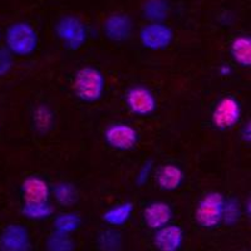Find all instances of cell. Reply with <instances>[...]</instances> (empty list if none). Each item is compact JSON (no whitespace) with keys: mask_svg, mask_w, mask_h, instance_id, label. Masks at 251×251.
<instances>
[{"mask_svg":"<svg viewBox=\"0 0 251 251\" xmlns=\"http://www.w3.org/2000/svg\"><path fill=\"white\" fill-rule=\"evenodd\" d=\"M5 49L15 57H29L37 50L39 35L35 28L28 22H15L5 31Z\"/></svg>","mask_w":251,"mask_h":251,"instance_id":"1","label":"cell"},{"mask_svg":"<svg viewBox=\"0 0 251 251\" xmlns=\"http://www.w3.org/2000/svg\"><path fill=\"white\" fill-rule=\"evenodd\" d=\"M107 80L96 67L86 66L77 71L73 78V91L78 100L86 103H96L106 92Z\"/></svg>","mask_w":251,"mask_h":251,"instance_id":"2","label":"cell"},{"mask_svg":"<svg viewBox=\"0 0 251 251\" xmlns=\"http://www.w3.org/2000/svg\"><path fill=\"white\" fill-rule=\"evenodd\" d=\"M225 196L219 191H210L203 195L195 208V221L202 228L212 230L223 224Z\"/></svg>","mask_w":251,"mask_h":251,"instance_id":"3","label":"cell"},{"mask_svg":"<svg viewBox=\"0 0 251 251\" xmlns=\"http://www.w3.org/2000/svg\"><path fill=\"white\" fill-rule=\"evenodd\" d=\"M55 34L67 49L78 50L88 40V28L80 18L63 15L55 24Z\"/></svg>","mask_w":251,"mask_h":251,"instance_id":"4","label":"cell"},{"mask_svg":"<svg viewBox=\"0 0 251 251\" xmlns=\"http://www.w3.org/2000/svg\"><path fill=\"white\" fill-rule=\"evenodd\" d=\"M243 107L239 100L234 96H225L215 104L211 113V122L217 131H230L239 125Z\"/></svg>","mask_w":251,"mask_h":251,"instance_id":"5","label":"cell"},{"mask_svg":"<svg viewBox=\"0 0 251 251\" xmlns=\"http://www.w3.org/2000/svg\"><path fill=\"white\" fill-rule=\"evenodd\" d=\"M125 102L131 113L137 117H149L157 111L158 102L153 92L149 87L136 84L127 89Z\"/></svg>","mask_w":251,"mask_h":251,"instance_id":"6","label":"cell"},{"mask_svg":"<svg viewBox=\"0 0 251 251\" xmlns=\"http://www.w3.org/2000/svg\"><path fill=\"white\" fill-rule=\"evenodd\" d=\"M103 137L107 145L116 151H132L140 141V134L133 126L125 122L112 123L104 129Z\"/></svg>","mask_w":251,"mask_h":251,"instance_id":"7","label":"cell"},{"mask_svg":"<svg viewBox=\"0 0 251 251\" xmlns=\"http://www.w3.org/2000/svg\"><path fill=\"white\" fill-rule=\"evenodd\" d=\"M140 42L150 50H163L174 42V30L166 23H147L140 30Z\"/></svg>","mask_w":251,"mask_h":251,"instance_id":"8","label":"cell"},{"mask_svg":"<svg viewBox=\"0 0 251 251\" xmlns=\"http://www.w3.org/2000/svg\"><path fill=\"white\" fill-rule=\"evenodd\" d=\"M103 34L114 43H123L133 33V20L126 13H112L103 22Z\"/></svg>","mask_w":251,"mask_h":251,"instance_id":"9","label":"cell"},{"mask_svg":"<svg viewBox=\"0 0 251 251\" xmlns=\"http://www.w3.org/2000/svg\"><path fill=\"white\" fill-rule=\"evenodd\" d=\"M30 246L28 228L20 224H9L0 234V251H29Z\"/></svg>","mask_w":251,"mask_h":251,"instance_id":"10","label":"cell"},{"mask_svg":"<svg viewBox=\"0 0 251 251\" xmlns=\"http://www.w3.org/2000/svg\"><path fill=\"white\" fill-rule=\"evenodd\" d=\"M172 217H174V210L171 205L165 201H153L143 210V221L146 226L154 231L171 224Z\"/></svg>","mask_w":251,"mask_h":251,"instance_id":"11","label":"cell"},{"mask_svg":"<svg viewBox=\"0 0 251 251\" xmlns=\"http://www.w3.org/2000/svg\"><path fill=\"white\" fill-rule=\"evenodd\" d=\"M183 240V228L176 224H169L165 227L154 231L153 244L158 251H180Z\"/></svg>","mask_w":251,"mask_h":251,"instance_id":"12","label":"cell"},{"mask_svg":"<svg viewBox=\"0 0 251 251\" xmlns=\"http://www.w3.org/2000/svg\"><path fill=\"white\" fill-rule=\"evenodd\" d=\"M22 195L24 202H47L51 195V187L46 178L30 175L22 182Z\"/></svg>","mask_w":251,"mask_h":251,"instance_id":"13","label":"cell"},{"mask_svg":"<svg viewBox=\"0 0 251 251\" xmlns=\"http://www.w3.org/2000/svg\"><path fill=\"white\" fill-rule=\"evenodd\" d=\"M185 180V171L176 163H166L156 171V183L162 191H176L183 185Z\"/></svg>","mask_w":251,"mask_h":251,"instance_id":"14","label":"cell"},{"mask_svg":"<svg viewBox=\"0 0 251 251\" xmlns=\"http://www.w3.org/2000/svg\"><path fill=\"white\" fill-rule=\"evenodd\" d=\"M134 211V205L131 201H125V202L117 203L112 206L107 211L103 212L102 220L111 227H120L126 225L131 220Z\"/></svg>","mask_w":251,"mask_h":251,"instance_id":"15","label":"cell"},{"mask_svg":"<svg viewBox=\"0 0 251 251\" xmlns=\"http://www.w3.org/2000/svg\"><path fill=\"white\" fill-rule=\"evenodd\" d=\"M230 55L237 66L243 68L251 67V38L249 35H237L230 44Z\"/></svg>","mask_w":251,"mask_h":251,"instance_id":"16","label":"cell"},{"mask_svg":"<svg viewBox=\"0 0 251 251\" xmlns=\"http://www.w3.org/2000/svg\"><path fill=\"white\" fill-rule=\"evenodd\" d=\"M169 0H145L142 4V15L149 23H165L169 18Z\"/></svg>","mask_w":251,"mask_h":251,"instance_id":"17","label":"cell"},{"mask_svg":"<svg viewBox=\"0 0 251 251\" xmlns=\"http://www.w3.org/2000/svg\"><path fill=\"white\" fill-rule=\"evenodd\" d=\"M51 195L54 196L55 202L62 207H72L79 200V192L75 185L68 181H62L51 188Z\"/></svg>","mask_w":251,"mask_h":251,"instance_id":"18","label":"cell"},{"mask_svg":"<svg viewBox=\"0 0 251 251\" xmlns=\"http://www.w3.org/2000/svg\"><path fill=\"white\" fill-rule=\"evenodd\" d=\"M55 114L48 104H38L33 112V125L39 134H47L53 129Z\"/></svg>","mask_w":251,"mask_h":251,"instance_id":"19","label":"cell"},{"mask_svg":"<svg viewBox=\"0 0 251 251\" xmlns=\"http://www.w3.org/2000/svg\"><path fill=\"white\" fill-rule=\"evenodd\" d=\"M96 244L100 251H121L123 246L122 234L114 227L104 228L98 232Z\"/></svg>","mask_w":251,"mask_h":251,"instance_id":"20","label":"cell"},{"mask_svg":"<svg viewBox=\"0 0 251 251\" xmlns=\"http://www.w3.org/2000/svg\"><path fill=\"white\" fill-rule=\"evenodd\" d=\"M54 214V207L49 201L47 202H24L22 215L31 221H43Z\"/></svg>","mask_w":251,"mask_h":251,"instance_id":"21","label":"cell"},{"mask_svg":"<svg viewBox=\"0 0 251 251\" xmlns=\"http://www.w3.org/2000/svg\"><path fill=\"white\" fill-rule=\"evenodd\" d=\"M82 225V219L77 212H62L54 217L53 227L60 234L71 235L75 232Z\"/></svg>","mask_w":251,"mask_h":251,"instance_id":"22","label":"cell"},{"mask_svg":"<svg viewBox=\"0 0 251 251\" xmlns=\"http://www.w3.org/2000/svg\"><path fill=\"white\" fill-rule=\"evenodd\" d=\"M243 216V206L239 199L231 196L225 197V203H224L223 211V224H225L228 227H232L241 220Z\"/></svg>","mask_w":251,"mask_h":251,"instance_id":"23","label":"cell"},{"mask_svg":"<svg viewBox=\"0 0 251 251\" xmlns=\"http://www.w3.org/2000/svg\"><path fill=\"white\" fill-rule=\"evenodd\" d=\"M47 251H75V241L71 235L53 231L46 240Z\"/></svg>","mask_w":251,"mask_h":251,"instance_id":"24","label":"cell"},{"mask_svg":"<svg viewBox=\"0 0 251 251\" xmlns=\"http://www.w3.org/2000/svg\"><path fill=\"white\" fill-rule=\"evenodd\" d=\"M152 171H153V162H152V161H146V162L141 166L137 177H136V183H137V186L142 187L143 185H146L147 181H149L150 176H151Z\"/></svg>","mask_w":251,"mask_h":251,"instance_id":"25","label":"cell"},{"mask_svg":"<svg viewBox=\"0 0 251 251\" xmlns=\"http://www.w3.org/2000/svg\"><path fill=\"white\" fill-rule=\"evenodd\" d=\"M12 68V54L6 49H0V77H3Z\"/></svg>","mask_w":251,"mask_h":251,"instance_id":"26","label":"cell"},{"mask_svg":"<svg viewBox=\"0 0 251 251\" xmlns=\"http://www.w3.org/2000/svg\"><path fill=\"white\" fill-rule=\"evenodd\" d=\"M240 136H241V140L245 143L251 142V122L248 121L245 125L243 126V128L240 131Z\"/></svg>","mask_w":251,"mask_h":251,"instance_id":"27","label":"cell"},{"mask_svg":"<svg viewBox=\"0 0 251 251\" xmlns=\"http://www.w3.org/2000/svg\"><path fill=\"white\" fill-rule=\"evenodd\" d=\"M219 73L223 75V77H228V75H232L231 66H228V64H223V66H220Z\"/></svg>","mask_w":251,"mask_h":251,"instance_id":"28","label":"cell"},{"mask_svg":"<svg viewBox=\"0 0 251 251\" xmlns=\"http://www.w3.org/2000/svg\"><path fill=\"white\" fill-rule=\"evenodd\" d=\"M245 212H246V215H248L249 217H250V215H251V200H250V197H249L248 199V201H246V203H245Z\"/></svg>","mask_w":251,"mask_h":251,"instance_id":"29","label":"cell"},{"mask_svg":"<svg viewBox=\"0 0 251 251\" xmlns=\"http://www.w3.org/2000/svg\"><path fill=\"white\" fill-rule=\"evenodd\" d=\"M1 39H3V34H1V30H0V43H1Z\"/></svg>","mask_w":251,"mask_h":251,"instance_id":"30","label":"cell"}]
</instances>
